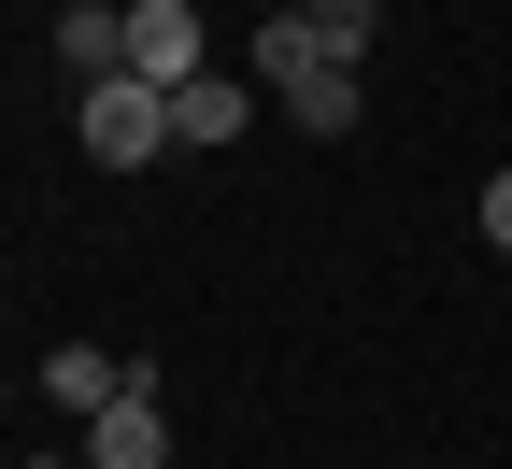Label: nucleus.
<instances>
[{
	"label": "nucleus",
	"instance_id": "nucleus-6",
	"mask_svg": "<svg viewBox=\"0 0 512 469\" xmlns=\"http://www.w3.org/2000/svg\"><path fill=\"white\" fill-rule=\"evenodd\" d=\"M128 384H143V356H100V342H72V356H43V398H57V413H114Z\"/></svg>",
	"mask_w": 512,
	"mask_h": 469
},
{
	"label": "nucleus",
	"instance_id": "nucleus-7",
	"mask_svg": "<svg viewBox=\"0 0 512 469\" xmlns=\"http://www.w3.org/2000/svg\"><path fill=\"white\" fill-rule=\"evenodd\" d=\"M285 114H299V128H313V143H342V128H356V114H370V86H356V72H342V57H313V72H299V86H285Z\"/></svg>",
	"mask_w": 512,
	"mask_h": 469
},
{
	"label": "nucleus",
	"instance_id": "nucleus-1",
	"mask_svg": "<svg viewBox=\"0 0 512 469\" xmlns=\"http://www.w3.org/2000/svg\"><path fill=\"white\" fill-rule=\"evenodd\" d=\"M157 143H171V100H157L143 72H114V86H86V157H100V171H143Z\"/></svg>",
	"mask_w": 512,
	"mask_h": 469
},
{
	"label": "nucleus",
	"instance_id": "nucleus-2",
	"mask_svg": "<svg viewBox=\"0 0 512 469\" xmlns=\"http://www.w3.org/2000/svg\"><path fill=\"white\" fill-rule=\"evenodd\" d=\"M128 72H143L157 100L200 86V72H214V57H200V15H185V0H128Z\"/></svg>",
	"mask_w": 512,
	"mask_h": 469
},
{
	"label": "nucleus",
	"instance_id": "nucleus-9",
	"mask_svg": "<svg viewBox=\"0 0 512 469\" xmlns=\"http://www.w3.org/2000/svg\"><path fill=\"white\" fill-rule=\"evenodd\" d=\"M299 29H313V57H370V29H384V0H299Z\"/></svg>",
	"mask_w": 512,
	"mask_h": 469
},
{
	"label": "nucleus",
	"instance_id": "nucleus-10",
	"mask_svg": "<svg viewBox=\"0 0 512 469\" xmlns=\"http://www.w3.org/2000/svg\"><path fill=\"white\" fill-rule=\"evenodd\" d=\"M484 242H498V256H512V171H498V185H484Z\"/></svg>",
	"mask_w": 512,
	"mask_h": 469
},
{
	"label": "nucleus",
	"instance_id": "nucleus-4",
	"mask_svg": "<svg viewBox=\"0 0 512 469\" xmlns=\"http://www.w3.org/2000/svg\"><path fill=\"white\" fill-rule=\"evenodd\" d=\"M57 72H72V86H114L128 72V0H72V15H57Z\"/></svg>",
	"mask_w": 512,
	"mask_h": 469
},
{
	"label": "nucleus",
	"instance_id": "nucleus-3",
	"mask_svg": "<svg viewBox=\"0 0 512 469\" xmlns=\"http://www.w3.org/2000/svg\"><path fill=\"white\" fill-rule=\"evenodd\" d=\"M86 469H171V413H157V370L114 398V413H86Z\"/></svg>",
	"mask_w": 512,
	"mask_h": 469
},
{
	"label": "nucleus",
	"instance_id": "nucleus-8",
	"mask_svg": "<svg viewBox=\"0 0 512 469\" xmlns=\"http://www.w3.org/2000/svg\"><path fill=\"white\" fill-rule=\"evenodd\" d=\"M242 72H256V86H299V72H313V29H299V0H285V15H256Z\"/></svg>",
	"mask_w": 512,
	"mask_h": 469
},
{
	"label": "nucleus",
	"instance_id": "nucleus-5",
	"mask_svg": "<svg viewBox=\"0 0 512 469\" xmlns=\"http://www.w3.org/2000/svg\"><path fill=\"white\" fill-rule=\"evenodd\" d=\"M256 128V72H200V86H171V143H242Z\"/></svg>",
	"mask_w": 512,
	"mask_h": 469
}]
</instances>
